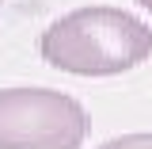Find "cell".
<instances>
[{"instance_id":"cell-2","label":"cell","mask_w":152,"mask_h":149,"mask_svg":"<svg viewBox=\"0 0 152 149\" xmlns=\"http://www.w3.org/2000/svg\"><path fill=\"white\" fill-rule=\"evenodd\" d=\"M84 103L57 88L0 92V149H80L88 142Z\"/></svg>"},{"instance_id":"cell-4","label":"cell","mask_w":152,"mask_h":149,"mask_svg":"<svg viewBox=\"0 0 152 149\" xmlns=\"http://www.w3.org/2000/svg\"><path fill=\"white\" fill-rule=\"evenodd\" d=\"M137 4H141V8H145V12H152V0H137Z\"/></svg>"},{"instance_id":"cell-1","label":"cell","mask_w":152,"mask_h":149,"mask_svg":"<svg viewBox=\"0 0 152 149\" xmlns=\"http://www.w3.org/2000/svg\"><path fill=\"white\" fill-rule=\"evenodd\" d=\"M38 54L72 76H118L152 57V27L126 8L91 4L53 19L38 38Z\"/></svg>"},{"instance_id":"cell-3","label":"cell","mask_w":152,"mask_h":149,"mask_svg":"<svg viewBox=\"0 0 152 149\" xmlns=\"http://www.w3.org/2000/svg\"><path fill=\"white\" fill-rule=\"evenodd\" d=\"M99 149H152V134H122V138H110Z\"/></svg>"}]
</instances>
